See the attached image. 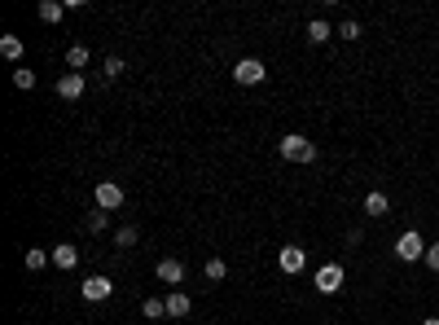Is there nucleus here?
<instances>
[{"instance_id": "obj_1", "label": "nucleus", "mask_w": 439, "mask_h": 325, "mask_svg": "<svg viewBox=\"0 0 439 325\" xmlns=\"http://www.w3.org/2000/svg\"><path fill=\"white\" fill-rule=\"evenodd\" d=\"M277 149H281V159H286V163H317V145L307 141L303 132L281 137V141H277Z\"/></svg>"}, {"instance_id": "obj_2", "label": "nucleus", "mask_w": 439, "mask_h": 325, "mask_svg": "<svg viewBox=\"0 0 439 325\" xmlns=\"http://www.w3.org/2000/svg\"><path fill=\"white\" fill-rule=\"evenodd\" d=\"M426 238L418 233V229H404L400 238H396V260H404V264H418V260H426Z\"/></svg>"}, {"instance_id": "obj_3", "label": "nucleus", "mask_w": 439, "mask_h": 325, "mask_svg": "<svg viewBox=\"0 0 439 325\" xmlns=\"http://www.w3.org/2000/svg\"><path fill=\"white\" fill-rule=\"evenodd\" d=\"M233 80H238V84H246V88H255V84H264V80H268V66H264L260 58H242V62L233 66Z\"/></svg>"}, {"instance_id": "obj_4", "label": "nucleus", "mask_w": 439, "mask_h": 325, "mask_svg": "<svg viewBox=\"0 0 439 325\" xmlns=\"http://www.w3.org/2000/svg\"><path fill=\"white\" fill-rule=\"evenodd\" d=\"M317 290H321V294H339V290H343V264L317 268Z\"/></svg>"}, {"instance_id": "obj_5", "label": "nucleus", "mask_w": 439, "mask_h": 325, "mask_svg": "<svg viewBox=\"0 0 439 325\" xmlns=\"http://www.w3.org/2000/svg\"><path fill=\"white\" fill-rule=\"evenodd\" d=\"M58 97H62V102H80V97H84V75L80 70L58 75Z\"/></svg>"}, {"instance_id": "obj_6", "label": "nucleus", "mask_w": 439, "mask_h": 325, "mask_svg": "<svg viewBox=\"0 0 439 325\" xmlns=\"http://www.w3.org/2000/svg\"><path fill=\"white\" fill-rule=\"evenodd\" d=\"M80 294L88 299V304H101V299H110V294H115V282H110V277H97V272H92V277L80 286Z\"/></svg>"}, {"instance_id": "obj_7", "label": "nucleus", "mask_w": 439, "mask_h": 325, "mask_svg": "<svg viewBox=\"0 0 439 325\" xmlns=\"http://www.w3.org/2000/svg\"><path fill=\"white\" fill-rule=\"evenodd\" d=\"M97 207H101V211H119V207H123V189H119L115 181H101V185H97Z\"/></svg>"}, {"instance_id": "obj_8", "label": "nucleus", "mask_w": 439, "mask_h": 325, "mask_svg": "<svg viewBox=\"0 0 439 325\" xmlns=\"http://www.w3.org/2000/svg\"><path fill=\"white\" fill-rule=\"evenodd\" d=\"M277 264H281V272H303V264H307V251H303V246H281Z\"/></svg>"}, {"instance_id": "obj_9", "label": "nucleus", "mask_w": 439, "mask_h": 325, "mask_svg": "<svg viewBox=\"0 0 439 325\" xmlns=\"http://www.w3.org/2000/svg\"><path fill=\"white\" fill-rule=\"evenodd\" d=\"M154 272H159V282H167V286H180V282H185V264H180V260H159V268H154Z\"/></svg>"}, {"instance_id": "obj_10", "label": "nucleus", "mask_w": 439, "mask_h": 325, "mask_svg": "<svg viewBox=\"0 0 439 325\" xmlns=\"http://www.w3.org/2000/svg\"><path fill=\"white\" fill-rule=\"evenodd\" d=\"M365 215H374V220H382V215H391V198H386L382 189L365 193Z\"/></svg>"}, {"instance_id": "obj_11", "label": "nucleus", "mask_w": 439, "mask_h": 325, "mask_svg": "<svg viewBox=\"0 0 439 325\" xmlns=\"http://www.w3.org/2000/svg\"><path fill=\"white\" fill-rule=\"evenodd\" d=\"M48 255H53V268H62V272H70L75 264H80V251H75V246H70V242H62V246H53V251H48Z\"/></svg>"}, {"instance_id": "obj_12", "label": "nucleus", "mask_w": 439, "mask_h": 325, "mask_svg": "<svg viewBox=\"0 0 439 325\" xmlns=\"http://www.w3.org/2000/svg\"><path fill=\"white\" fill-rule=\"evenodd\" d=\"M22 53H27V44H22V36H0V58L22 62Z\"/></svg>"}, {"instance_id": "obj_13", "label": "nucleus", "mask_w": 439, "mask_h": 325, "mask_svg": "<svg viewBox=\"0 0 439 325\" xmlns=\"http://www.w3.org/2000/svg\"><path fill=\"white\" fill-rule=\"evenodd\" d=\"M163 304H167V316H189V294H180V290H171L167 299H163Z\"/></svg>"}, {"instance_id": "obj_14", "label": "nucleus", "mask_w": 439, "mask_h": 325, "mask_svg": "<svg viewBox=\"0 0 439 325\" xmlns=\"http://www.w3.org/2000/svg\"><path fill=\"white\" fill-rule=\"evenodd\" d=\"M62 14H66V0H40V18L44 22H62Z\"/></svg>"}, {"instance_id": "obj_15", "label": "nucleus", "mask_w": 439, "mask_h": 325, "mask_svg": "<svg viewBox=\"0 0 439 325\" xmlns=\"http://www.w3.org/2000/svg\"><path fill=\"white\" fill-rule=\"evenodd\" d=\"M84 229H88V233H106V229H110V211H101V207H97V211H88Z\"/></svg>"}, {"instance_id": "obj_16", "label": "nucleus", "mask_w": 439, "mask_h": 325, "mask_svg": "<svg viewBox=\"0 0 439 325\" xmlns=\"http://www.w3.org/2000/svg\"><path fill=\"white\" fill-rule=\"evenodd\" d=\"M334 31H329V22H321V18H312L307 22V44H325Z\"/></svg>"}, {"instance_id": "obj_17", "label": "nucleus", "mask_w": 439, "mask_h": 325, "mask_svg": "<svg viewBox=\"0 0 439 325\" xmlns=\"http://www.w3.org/2000/svg\"><path fill=\"white\" fill-rule=\"evenodd\" d=\"M66 66H70V70H84V66H88V48H84V44H70V48H66Z\"/></svg>"}, {"instance_id": "obj_18", "label": "nucleus", "mask_w": 439, "mask_h": 325, "mask_svg": "<svg viewBox=\"0 0 439 325\" xmlns=\"http://www.w3.org/2000/svg\"><path fill=\"white\" fill-rule=\"evenodd\" d=\"M202 277H206V282H224V277H228V264H224V260H206Z\"/></svg>"}, {"instance_id": "obj_19", "label": "nucleus", "mask_w": 439, "mask_h": 325, "mask_svg": "<svg viewBox=\"0 0 439 325\" xmlns=\"http://www.w3.org/2000/svg\"><path fill=\"white\" fill-rule=\"evenodd\" d=\"M44 264H53V255L40 251V246H27V268H31V272H40Z\"/></svg>"}, {"instance_id": "obj_20", "label": "nucleus", "mask_w": 439, "mask_h": 325, "mask_svg": "<svg viewBox=\"0 0 439 325\" xmlns=\"http://www.w3.org/2000/svg\"><path fill=\"white\" fill-rule=\"evenodd\" d=\"M141 312H145L149 321H163V316H167V304H163V299H145V304H141Z\"/></svg>"}, {"instance_id": "obj_21", "label": "nucleus", "mask_w": 439, "mask_h": 325, "mask_svg": "<svg viewBox=\"0 0 439 325\" xmlns=\"http://www.w3.org/2000/svg\"><path fill=\"white\" fill-rule=\"evenodd\" d=\"M14 84H18L22 92H31V88H36V70H27V66H18V70H14Z\"/></svg>"}, {"instance_id": "obj_22", "label": "nucleus", "mask_w": 439, "mask_h": 325, "mask_svg": "<svg viewBox=\"0 0 439 325\" xmlns=\"http://www.w3.org/2000/svg\"><path fill=\"white\" fill-rule=\"evenodd\" d=\"M115 246H123V251H127V246H137V229H132V224H123V229L115 233Z\"/></svg>"}, {"instance_id": "obj_23", "label": "nucleus", "mask_w": 439, "mask_h": 325, "mask_svg": "<svg viewBox=\"0 0 439 325\" xmlns=\"http://www.w3.org/2000/svg\"><path fill=\"white\" fill-rule=\"evenodd\" d=\"M101 75H106V80H119V75H123V58H106V62H101Z\"/></svg>"}, {"instance_id": "obj_24", "label": "nucleus", "mask_w": 439, "mask_h": 325, "mask_svg": "<svg viewBox=\"0 0 439 325\" xmlns=\"http://www.w3.org/2000/svg\"><path fill=\"white\" fill-rule=\"evenodd\" d=\"M339 36H343V40H360V22H351V18H347L343 27H339Z\"/></svg>"}, {"instance_id": "obj_25", "label": "nucleus", "mask_w": 439, "mask_h": 325, "mask_svg": "<svg viewBox=\"0 0 439 325\" xmlns=\"http://www.w3.org/2000/svg\"><path fill=\"white\" fill-rule=\"evenodd\" d=\"M426 268H430V272H439V242H430V246H426Z\"/></svg>"}, {"instance_id": "obj_26", "label": "nucleus", "mask_w": 439, "mask_h": 325, "mask_svg": "<svg viewBox=\"0 0 439 325\" xmlns=\"http://www.w3.org/2000/svg\"><path fill=\"white\" fill-rule=\"evenodd\" d=\"M422 325H439V316H426V321H422Z\"/></svg>"}, {"instance_id": "obj_27", "label": "nucleus", "mask_w": 439, "mask_h": 325, "mask_svg": "<svg viewBox=\"0 0 439 325\" xmlns=\"http://www.w3.org/2000/svg\"><path fill=\"white\" fill-rule=\"evenodd\" d=\"M435 220H439V211H435Z\"/></svg>"}]
</instances>
